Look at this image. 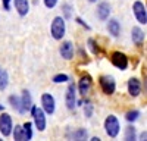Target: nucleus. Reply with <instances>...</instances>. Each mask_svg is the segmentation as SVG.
<instances>
[{
	"mask_svg": "<svg viewBox=\"0 0 147 141\" xmlns=\"http://www.w3.org/2000/svg\"><path fill=\"white\" fill-rule=\"evenodd\" d=\"M50 32H52V37L55 40H62V37L66 32V23L65 19L62 16H56L52 22V27H50Z\"/></svg>",
	"mask_w": 147,
	"mask_h": 141,
	"instance_id": "nucleus-1",
	"label": "nucleus"
},
{
	"mask_svg": "<svg viewBox=\"0 0 147 141\" xmlns=\"http://www.w3.org/2000/svg\"><path fill=\"white\" fill-rule=\"evenodd\" d=\"M119 121H118V117L113 116V115H109L106 119H105V131L106 134L110 137V138H116L118 134H119Z\"/></svg>",
	"mask_w": 147,
	"mask_h": 141,
	"instance_id": "nucleus-2",
	"label": "nucleus"
},
{
	"mask_svg": "<svg viewBox=\"0 0 147 141\" xmlns=\"http://www.w3.org/2000/svg\"><path fill=\"white\" fill-rule=\"evenodd\" d=\"M31 113H32V117H34V124L37 126L38 131H44L46 129V113L43 109H40L38 106H31Z\"/></svg>",
	"mask_w": 147,
	"mask_h": 141,
	"instance_id": "nucleus-3",
	"label": "nucleus"
},
{
	"mask_svg": "<svg viewBox=\"0 0 147 141\" xmlns=\"http://www.w3.org/2000/svg\"><path fill=\"white\" fill-rule=\"evenodd\" d=\"M99 84H100V88L105 94H107V96H112V94L115 93L116 90V82L112 77L109 75H102L99 78Z\"/></svg>",
	"mask_w": 147,
	"mask_h": 141,
	"instance_id": "nucleus-4",
	"label": "nucleus"
},
{
	"mask_svg": "<svg viewBox=\"0 0 147 141\" xmlns=\"http://www.w3.org/2000/svg\"><path fill=\"white\" fill-rule=\"evenodd\" d=\"M110 62H112L113 66H116L121 70H125L128 68V57L121 52H113L110 54Z\"/></svg>",
	"mask_w": 147,
	"mask_h": 141,
	"instance_id": "nucleus-5",
	"label": "nucleus"
},
{
	"mask_svg": "<svg viewBox=\"0 0 147 141\" xmlns=\"http://www.w3.org/2000/svg\"><path fill=\"white\" fill-rule=\"evenodd\" d=\"M12 117L7 113H2L0 115V132H2L3 137H9L12 134Z\"/></svg>",
	"mask_w": 147,
	"mask_h": 141,
	"instance_id": "nucleus-6",
	"label": "nucleus"
},
{
	"mask_svg": "<svg viewBox=\"0 0 147 141\" xmlns=\"http://www.w3.org/2000/svg\"><path fill=\"white\" fill-rule=\"evenodd\" d=\"M132 12H134V15H136L137 21L140 23H143V25H146L147 23V10H146L144 3H141V2L137 0V2L132 5Z\"/></svg>",
	"mask_w": 147,
	"mask_h": 141,
	"instance_id": "nucleus-7",
	"label": "nucleus"
},
{
	"mask_svg": "<svg viewBox=\"0 0 147 141\" xmlns=\"http://www.w3.org/2000/svg\"><path fill=\"white\" fill-rule=\"evenodd\" d=\"M41 106H43V110L44 113L47 115H52L55 113V109H56V101H55V97L52 96V94H43L41 96Z\"/></svg>",
	"mask_w": 147,
	"mask_h": 141,
	"instance_id": "nucleus-8",
	"label": "nucleus"
},
{
	"mask_svg": "<svg viewBox=\"0 0 147 141\" xmlns=\"http://www.w3.org/2000/svg\"><path fill=\"white\" fill-rule=\"evenodd\" d=\"M65 101H66V107L68 109L75 107V103H77V87H75V84H69L68 85Z\"/></svg>",
	"mask_w": 147,
	"mask_h": 141,
	"instance_id": "nucleus-9",
	"label": "nucleus"
},
{
	"mask_svg": "<svg viewBox=\"0 0 147 141\" xmlns=\"http://www.w3.org/2000/svg\"><path fill=\"white\" fill-rule=\"evenodd\" d=\"M91 84H93L91 77H90V75H82V77L80 78V82H78V91H80V94L85 96V94L90 91Z\"/></svg>",
	"mask_w": 147,
	"mask_h": 141,
	"instance_id": "nucleus-10",
	"label": "nucleus"
},
{
	"mask_svg": "<svg viewBox=\"0 0 147 141\" xmlns=\"http://www.w3.org/2000/svg\"><path fill=\"white\" fill-rule=\"evenodd\" d=\"M128 93H129V96H132V97L140 96V93H141V82H140L138 78H131L128 81Z\"/></svg>",
	"mask_w": 147,
	"mask_h": 141,
	"instance_id": "nucleus-11",
	"label": "nucleus"
},
{
	"mask_svg": "<svg viewBox=\"0 0 147 141\" xmlns=\"http://www.w3.org/2000/svg\"><path fill=\"white\" fill-rule=\"evenodd\" d=\"M60 56H62L63 59H66V60H69V59L74 57V44L71 41H65L62 43V46H60Z\"/></svg>",
	"mask_w": 147,
	"mask_h": 141,
	"instance_id": "nucleus-12",
	"label": "nucleus"
},
{
	"mask_svg": "<svg viewBox=\"0 0 147 141\" xmlns=\"http://www.w3.org/2000/svg\"><path fill=\"white\" fill-rule=\"evenodd\" d=\"M110 15V5L107 2H102L97 6V18L100 21H106Z\"/></svg>",
	"mask_w": 147,
	"mask_h": 141,
	"instance_id": "nucleus-13",
	"label": "nucleus"
},
{
	"mask_svg": "<svg viewBox=\"0 0 147 141\" xmlns=\"http://www.w3.org/2000/svg\"><path fill=\"white\" fill-rule=\"evenodd\" d=\"M13 3H15L16 12H18L21 16H25V15L28 13V10H30V3H28V0H13Z\"/></svg>",
	"mask_w": 147,
	"mask_h": 141,
	"instance_id": "nucleus-14",
	"label": "nucleus"
},
{
	"mask_svg": "<svg viewBox=\"0 0 147 141\" xmlns=\"http://www.w3.org/2000/svg\"><path fill=\"white\" fill-rule=\"evenodd\" d=\"M131 38H132V43L137 44V46H141L143 41H144V32L141 31L140 27H134L132 31H131Z\"/></svg>",
	"mask_w": 147,
	"mask_h": 141,
	"instance_id": "nucleus-15",
	"label": "nucleus"
},
{
	"mask_svg": "<svg viewBox=\"0 0 147 141\" xmlns=\"http://www.w3.org/2000/svg\"><path fill=\"white\" fill-rule=\"evenodd\" d=\"M21 104H22V110H24V113H25L27 110H30V107L32 106V99H31V94H30L28 90H24V91H22Z\"/></svg>",
	"mask_w": 147,
	"mask_h": 141,
	"instance_id": "nucleus-16",
	"label": "nucleus"
},
{
	"mask_svg": "<svg viewBox=\"0 0 147 141\" xmlns=\"http://www.w3.org/2000/svg\"><path fill=\"white\" fill-rule=\"evenodd\" d=\"M107 31H109V34H112L113 37H118L119 32H121V23L116 19H110L107 22Z\"/></svg>",
	"mask_w": 147,
	"mask_h": 141,
	"instance_id": "nucleus-17",
	"label": "nucleus"
},
{
	"mask_svg": "<svg viewBox=\"0 0 147 141\" xmlns=\"http://www.w3.org/2000/svg\"><path fill=\"white\" fill-rule=\"evenodd\" d=\"M87 135H88V132H87V129H84V128H78L74 132L68 134V137L72 138V140H85Z\"/></svg>",
	"mask_w": 147,
	"mask_h": 141,
	"instance_id": "nucleus-18",
	"label": "nucleus"
},
{
	"mask_svg": "<svg viewBox=\"0 0 147 141\" xmlns=\"http://www.w3.org/2000/svg\"><path fill=\"white\" fill-rule=\"evenodd\" d=\"M9 103L12 104V107H13L16 112L24 113V110H22V104H21V99H19L18 96H10V97H9Z\"/></svg>",
	"mask_w": 147,
	"mask_h": 141,
	"instance_id": "nucleus-19",
	"label": "nucleus"
},
{
	"mask_svg": "<svg viewBox=\"0 0 147 141\" xmlns=\"http://www.w3.org/2000/svg\"><path fill=\"white\" fill-rule=\"evenodd\" d=\"M32 124L31 122H25L22 125V129H24V135H25V140H31L32 138Z\"/></svg>",
	"mask_w": 147,
	"mask_h": 141,
	"instance_id": "nucleus-20",
	"label": "nucleus"
},
{
	"mask_svg": "<svg viewBox=\"0 0 147 141\" xmlns=\"http://www.w3.org/2000/svg\"><path fill=\"white\" fill-rule=\"evenodd\" d=\"M7 81H9V75L6 70H0V90H5L7 87Z\"/></svg>",
	"mask_w": 147,
	"mask_h": 141,
	"instance_id": "nucleus-21",
	"label": "nucleus"
},
{
	"mask_svg": "<svg viewBox=\"0 0 147 141\" xmlns=\"http://www.w3.org/2000/svg\"><path fill=\"white\" fill-rule=\"evenodd\" d=\"M13 138H15V140H18V141L25 140V135H24V129H22V126H21V125H16V126H15Z\"/></svg>",
	"mask_w": 147,
	"mask_h": 141,
	"instance_id": "nucleus-22",
	"label": "nucleus"
},
{
	"mask_svg": "<svg viewBox=\"0 0 147 141\" xmlns=\"http://www.w3.org/2000/svg\"><path fill=\"white\" fill-rule=\"evenodd\" d=\"M125 140L127 141L136 140V128L134 126H127V129H125Z\"/></svg>",
	"mask_w": 147,
	"mask_h": 141,
	"instance_id": "nucleus-23",
	"label": "nucleus"
},
{
	"mask_svg": "<svg viewBox=\"0 0 147 141\" xmlns=\"http://www.w3.org/2000/svg\"><path fill=\"white\" fill-rule=\"evenodd\" d=\"M138 116H140V112H138V110H129V112H127V115H125V119H127L128 122H134V121L138 119Z\"/></svg>",
	"mask_w": 147,
	"mask_h": 141,
	"instance_id": "nucleus-24",
	"label": "nucleus"
},
{
	"mask_svg": "<svg viewBox=\"0 0 147 141\" xmlns=\"http://www.w3.org/2000/svg\"><path fill=\"white\" fill-rule=\"evenodd\" d=\"M66 81H69V77L66 74H57V75L53 77V82H55V84H60V82H66Z\"/></svg>",
	"mask_w": 147,
	"mask_h": 141,
	"instance_id": "nucleus-25",
	"label": "nucleus"
},
{
	"mask_svg": "<svg viewBox=\"0 0 147 141\" xmlns=\"http://www.w3.org/2000/svg\"><path fill=\"white\" fill-rule=\"evenodd\" d=\"M88 47H90V50L94 53V54H97V53H100V49H99V44H97L93 38H88Z\"/></svg>",
	"mask_w": 147,
	"mask_h": 141,
	"instance_id": "nucleus-26",
	"label": "nucleus"
},
{
	"mask_svg": "<svg viewBox=\"0 0 147 141\" xmlns=\"http://www.w3.org/2000/svg\"><path fill=\"white\" fill-rule=\"evenodd\" d=\"M62 10H63V15L66 19L72 18V6L71 5H62Z\"/></svg>",
	"mask_w": 147,
	"mask_h": 141,
	"instance_id": "nucleus-27",
	"label": "nucleus"
},
{
	"mask_svg": "<svg viewBox=\"0 0 147 141\" xmlns=\"http://www.w3.org/2000/svg\"><path fill=\"white\" fill-rule=\"evenodd\" d=\"M84 113H85V116H87V117H91V116H93V104H91V103H87V104H85Z\"/></svg>",
	"mask_w": 147,
	"mask_h": 141,
	"instance_id": "nucleus-28",
	"label": "nucleus"
},
{
	"mask_svg": "<svg viewBox=\"0 0 147 141\" xmlns=\"http://www.w3.org/2000/svg\"><path fill=\"white\" fill-rule=\"evenodd\" d=\"M56 3H57V0H44V5L47 9H53L56 6Z\"/></svg>",
	"mask_w": 147,
	"mask_h": 141,
	"instance_id": "nucleus-29",
	"label": "nucleus"
},
{
	"mask_svg": "<svg viewBox=\"0 0 147 141\" xmlns=\"http://www.w3.org/2000/svg\"><path fill=\"white\" fill-rule=\"evenodd\" d=\"M10 2L12 0H2V5H3L5 10H10Z\"/></svg>",
	"mask_w": 147,
	"mask_h": 141,
	"instance_id": "nucleus-30",
	"label": "nucleus"
},
{
	"mask_svg": "<svg viewBox=\"0 0 147 141\" xmlns=\"http://www.w3.org/2000/svg\"><path fill=\"white\" fill-rule=\"evenodd\" d=\"M75 21H77V22L80 23V25H81V27H84L85 30H90V27H88V25H87V23H85V22H84V21H82L81 18H75Z\"/></svg>",
	"mask_w": 147,
	"mask_h": 141,
	"instance_id": "nucleus-31",
	"label": "nucleus"
},
{
	"mask_svg": "<svg viewBox=\"0 0 147 141\" xmlns=\"http://www.w3.org/2000/svg\"><path fill=\"white\" fill-rule=\"evenodd\" d=\"M146 137H147V135H146V132H143V134L140 135V140H146Z\"/></svg>",
	"mask_w": 147,
	"mask_h": 141,
	"instance_id": "nucleus-32",
	"label": "nucleus"
},
{
	"mask_svg": "<svg viewBox=\"0 0 147 141\" xmlns=\"http://www.w3.org/2000/svg\"><path fill=\"white\" fill-rule=\"evenodd\" d=\"M91 141H100V138H99V137H93Z\"/></svg>",
	"mask_w": 147,
	"mask_h": 141,
	"instance_id": "nucleus-33",
	"label": "nucleus"
},
{
	"mask_svg": "<svg viewBox=\"0 0 147 141\" xmlns=\"http://www.w3.org/2000/svg\"><path fill=\"white\" fill-rule=\"evenodd\" d=\"M88 2H90V3H94V2H97V0H88Z\"/></svg>",
	"mask_w": 147,
	"mask_h": 141,
	"instance_id": "nucleus-34",
	"label": "nucleus"
},
{
	"mask_svg": "<svg viewBox=\"0 0 147 141\" xmlns=\"http://www.w3.org/2000/svg\"><path fill=\"white\" fill-rule=\"evenodd\" d=\"M0 110H3V106L2 104H0Z\"/></svg>",
	"mask_w": 147,
	"mask_h": 141,
	"instance_id": "nucleus-35",
	"label": "nucleus"
},
{
	"mask_svg": "<svg viewBox=\"0 0 147 141\" xmlns=\"http://www.w3.org/2000/svg\"><path fill=\"white\" fill-rule=\"evenodd\" d=\"M0 70H2V69H0Z\"/></svg>",
	"mask_w": 147,
	"mask_h": 141,
	"instance_id": "nucleus-36",
	"label": "nucleus"
}]
</instances>
